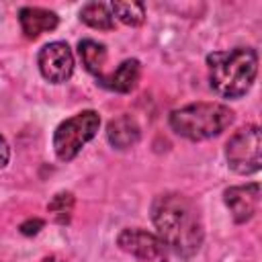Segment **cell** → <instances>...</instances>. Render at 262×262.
I'll use <instances>...</instances> for the list:
<instances>
[{"mask_svg": "<svg viewBox=\"0 0 262 262\" xmlns=\"http://www.w3.org/2000/svg\"><path fill=\"white\" fill-rule=\"evenodd\" d=\"M151 221L158 237L180 258H190L201 250L205 231L199 211L190 199L178 192H166L151 203Z\"/></svg>", "mask_w": 262, "mask_h": 262, "instance_id": "cell-1", "label": "cell"}, {"mask_svg": "<svg viewBox=\"0 0 262 262\" xmlns=\"http://www.w3.org/2000/svg\"><path fill=\"white\" fill-rule=\"evenodd\" d=\"M211 88L223 98H242L258 74V53L252 47L213 51L207 55Z\"/></svg>", "mask_w": 262, "mask_h": 262, "instance_id": "cell-2", "label": "cell"}, {"mask_svg": "<svg viewBox=\"0 0 262 262\" xmlns=\"http://www.w3.org/2000/svg\"><path fill=\"white\" fill-rule=\"evenodd\" d=\"M233 123V111L221 102H194L170 113V127L190 141L221 135Z\"/></svg>", "mask_w": 262, "mask_h": 262, "instance_id": "cell-3", "label": "cell"}, {"mask_svg": "<svg viewBox=\"0 0 262 262\" xmlns=\"http://www.w3.org/2000/svg\"><path fill=\"white\" fill-rule=\"evenodd\" d=\"M100 117L96 111H82L57 125L53 133V149L61 162L74 160L80 149L96 135Z\"/></svg>", "mask_w": 262, "mask_h": 262, "instance_id": "cell-4", "label": "cell"}, {"mask_svg": "<svg viewBox=\"0 0 262 262\" xmlns=\"http://www.w3.org/2000/svg\"><path fill=\"white\" fill-rule=\"evenodd\" d=\"M227 166L242 176L254 174L262 166V139L258 125H248L235 131L225 145Z\"/></svg>", "mask_w": 262, "mask_h": 262, "instance_id": "cell-5", "label": "cell"}, {"mask_svg": "<svg viewBox=\"0 0 262 262\" xmlns=\"http://www.w3.org/2000/svg\"><path fill=\"white\" fill-rule=\"evenodd\" d=\"M37 61H39L41 76L51 84H61L70 80L74 72V55L68 43L63 41H53V43L43 45Z\"/></svg>", "mask_w": 262, "mask_h": 262, "instance_id": "cell-6", "label": "cell"}, {"mask_svg": "<svg viewBox=\"0 0 262 262\" xmlns=\"http://www.w3.org/2000/svg\"><path fill=\"white\" fill-rule=\"evenodd\" d=\"M123 252L135 256L141 262H166V246L162 239L145 229H123L117 237Z\"/></svg>", "mask_w": 262, "mask_h": 262, "instance_id": "cell-7", "label": "cell"}, {"mask_svg": "<svg viewBox=\"0 0 262 262\" xmlns=\"http://www.w3.org/2000/svg\"><path fill=\"white\" fill-rule=\"evenodd\" d=\"M223 201L233 217L235 223H246L254 217L260 203V184H244V186H229L223 192Z\"/></svg>", "mask_w": 262, "mask_h": 262, "instance_id": "cell-8", "label": "cell"}, {"mask_svg": "<svg viewBox=\"0 0 262 262\" xmlns=\"http://www.w3.org/2000/svg\"><path fill=\"white\" fill-rule=\"evenodd\" d=\"M18 23H20V29L27 39H37L41 33L53 31L57 27L59 18L53 10L39 8V6H25L18 12Z\"/></svg>", "mask_w": 262, "mask_h": 262, "instance_id": "cell-9", "label": "cell"}, {"mask_svg": "<svg viewBox=\"0 0 262 262\" xmlns=\"http://www.w3.org/2000/svg\"><path fill=\"white\" fill-rule=\"evenodd\" d=\"M141 137V129L137 121L131 115H121L106 125V139L117 149H129L133 147Z\"/></svg>", "mask_w": 262, "mask_h": 262, "instance_id": "cell-10", "label": "cell"}, {"mask_svg": "<svg viewBox=\"0 0 262 262\" xmlns=\"http://www.w3.org/2000/svg\"><path fill=\"white\" fill-rule=\"evenodd\" d=\"M139 72L141 68L137 59H125L115 72H111L108 76H100L98 84L115 92H131L139 82Z\"/></svg>", "mask_w": 262, "mask_h": 262, "instance_id": "cell-11", "label": "cell"}, {"mask_svg": "<svg viewBox=\"0 0 262 262\" xmlns=\"http://www.w3.org/2000/svg\"><path fill=\"white\" fill-rule=\"evenodd\" d=\"M80 20L92 29H98V31H113L115 29V16L111 12V6L102 4V2L84 4L80 10Z\"/></svg>", "mask_w": 262, "mask_h": 262, "instance_id": "cell-12", "label": "cell"}, {"mask_svg": "<svg viewBox=\"0 0 262 262\" xmlns=\"http://www.w3.org/2000/svg\"><path fill=\"white\" fill-rule=\"evenodd\" d=\"M78 53L82 57V63L84 68L94 74L96 78L102 76V66L106 61V47L94 39H84L78 43Z\"/></svg>", "mask_w": 262, "mask_h": 262, "instance_id": "cell-13", "label": "cell"}, {"mask_svg": "<svg viewBox=\"0 0 262 262\" xmlns=\"http://www.w3.org/2000/svg\"><path fill=\"white\" fill-rule=\"evenodd\" d=\"M111 12L113 16H117L123 25H129V27H137L143 23L145 18V6L141 2H111Z\"/></svg>", "mask_w": 262, "mask_h": 262, "instance_id": "cell-14", "label": "cell"}, {"mask_svg": "<svg viewBox=\"0 0 262 262\" xmlns=\"http://www.w3.org/2000/svg\"><path fill=\"white\" fill-rule=\"evenodd\" d=\"M72 209H74V194L72 192H57L47 205V211L53 213L57 223H68L72 217Z\"/></svg>", "mask_w": 262, "mask_h": 262, "instance_id": "cell-15", "label": "cell"}, {"mask_svg": "<svg viewBox=\"0 0 262 262\" xmlns=\"http://www.w3.org/2000/svg\"><path fill=\"white\" fill-rule=\"evenodd\" d=\"M43 225H45V223H43V219H37V217H35V219H27L25 223H20V227H18V229H20V233H23V235H37V233H39V229H41Z\"/></svg>", "mask_w": 262, "mask_h": 262, "instance_id": "cell-16", "label": "cell"}, {"mask_svg": "<svg viewBox=\"0 0 262 262\" xmlns=\"http://www.w3.org/2000/svg\"><path fill=\"white\" fill-rule=\"evenodd\" d=\"M8 158H10V149H8V143L6 139L0 135V168H4L8 164Z\"/></svg>", "mask_w": 262, "mask_h": 262, "instance_id": "cell-17", "label": "cell"}]
</instances>
